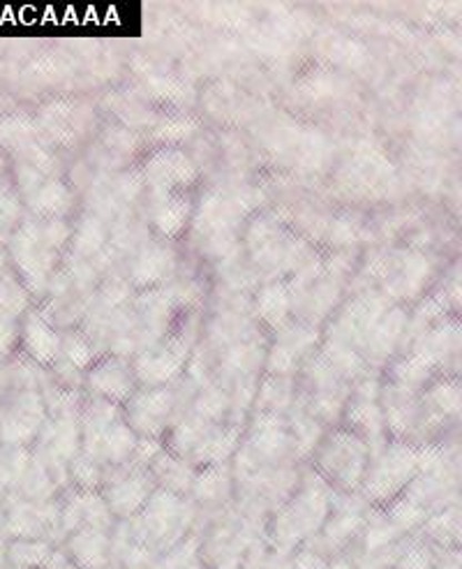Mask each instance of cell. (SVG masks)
Segmentation results:
<instances>
[{"label":"cell","instance_id":"2","mask_svg":"<svg viewBox=\"0 0 462 569\" xmlns=\"http://www.w3.org/2000/svg\"><path fill=\"white\" fill-rule=\"evenodd\" d=\"M66 556L79 569H107L111 562V539L107 530L81 528L68 537Z\"/></svg>","mask_w":462,"mask_h":569},{"label":"cell","instance_id":"6","mask_svg":"<svg viewBox=\"0 0 462 569\" xmlns=\"http://www.w3.org/2000/svg\"><path fill=\"white\" fill-rule=\"evenodd\" d=\"M169 412V398L164 393H155L149 398H141L139 410L134 415L137 426H141L143 431H155L162 423V419Z\"/></svg>","mask_w":462,"mask_h":569},{"label":"cell","instance_id":"3","mask_svg":"<svg viewBox=\"0 0 462 569\" xmlns=\"http://www.w3.org/2000/svg\"><path fill=\"white\" fill-rule=\"evenodd\" d=\"M416 466H419L416 453H412L410 449H393L382 459L380 468L374 470L372 479L368 481V491L374 498L393 496L395 491H400L402 483L410 479V475L416 470Z\"/></svg>","mask_w":462,"mask_h":569},{"label":"cell","instance_id":"11","mask_svg":"<svg viewBox=\"0 0 462 569\" xmlns=\"http://www.w3.org/2000/svg\"><path fill=\"white\" fill-rule=\"evenodd\" d=\"M0 569H10L8 567V539L0 537Z\"/></svg>","mask_w":462,"mask_h":569},{"label":"cell","instance_id":"4","mask_svg":"<svg viewBox=\"0 0 462 569\" xmlns=\"http://www.w3.org/2000/svg\"><path fill=\"white\" fill-rule=\"evenodd\" d=\"M151 481L143 475H130L111 487L107 505L119 517H132L151 500Z\"/></svg>","mask_w":462,"mask_h":569},{"label":"cell","instance_id":"10","mask_svg":"<svg viewBox=\"0 0 462 569\" xmlns=\"http://www.w3.org/2000/svg\"><path fill=\"white\" fill-rule=\"evenodd\" d=\"M17 338V325L10 318H0V357L8 355L14 346Z\"/></svg>","mask_w":462,"mask_h":569},{"label":"cell","instance_id":"5","mask_svg":"<svg viewBox=\"0 0 462 569\" xmlns=\"http://www.w3.org/2000/svg\"><path fill=\"white\" fill-rule=\"evenodd\" d=\"M23 343L31 352V357H36L42 363L53 361V357L58 355V336L47 327V322L40 316H28L26 327H23Z\"/></svg>","mask_w":462,"mask_h":569},{"label":"cell","instance_id":"9","mask_svg":"<svg viewBox=\"0 0 462 569\" xmlns=\"http://www.w3.org/2000/svg\"><path fill=\"white\" fill-rule=\"evenodd\" d=\"M17 218H19V199L8 186H3L0 188V232L12 230Z\"/></svg>","mask_w":462,"mask_h":569},{"label":"cell","instance_id":"7","mask_svg":"<svg viewBox=\"0 0 462 569\" xmlns=\"http://www.w3.org/2000/svg\"><path fill=\"white\" fill-rule=\"evenodd\" d=\"M192 489L199 496V500L213 502V500H218L224 493L227 477H224V472L220 468H211L207 475H201V477L194 479V487Z\"/></svg>","mask_w":462,"mask_h":569},{"label":"cell","instance_id":"12","mask_svg":"<svg viewBox=\"0 0 462 569\" xmlns=\"http://www.w3.org/2000/svg\"><path fill=\"white\" fill-rule=\"evenodd\" d=\"M0 537H6V511L0 507Z\"/></svg>","mask_w":462,"mask_h":569},{"label":"cell","instance_id":"8","mask_svg":"<svg viewBox=\"0 0 462 569\" xmlns=\"http://www.w3.org/2000/svg\"><path fill=\"white\" fill-rule=\"evenodd\" d=\"M23 306H26V299H23V292L19 290V284L10 282L8 278L0 280V318L14 320V316H19Z\"/></svg>","mask_w":462,"mask_h":569},{"label":"cell","instance_id":"1","mask_svg":"<svg viewBox=\"0 0 462 569\" xmlns=\"http://www.w3.org/2000/svg\"><path fill=\"white\" fill-rule=\"evenodd\" d=\"M47 423L42 398L33 391L19 393L12 406L0 415V445L23 447L36 440Z\"/></svg>","mask_w":462,"mask_h":569}]
</instances>
